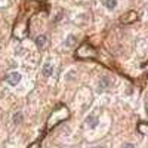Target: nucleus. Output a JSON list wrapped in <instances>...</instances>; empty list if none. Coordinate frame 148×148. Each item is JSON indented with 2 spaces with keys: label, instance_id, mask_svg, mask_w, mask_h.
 <instances>
[{
  "label": "nucleus",
  "instance_id": "f257e3e1",
  "mask_svg": "<svg viewBox=\"0 0 148 148\" xmlns=\"http://www.w3.org/2000/svg\"><path fill=\"white\" fill-rule=\"evenodd\" d=\"M21 79H22V76H21L19 71H10L6 76V83L9 86H16L21 82Z\"/></svg>",
  "mask_w": 148,
  "mask_h": 148
},
{
  "label": "nucleus",
  "instance_id": "f03ea898",
  "mask_svg": "<svg viewBox=\"0 0 148 148\" xmlns=\"http://www.w3.org/2000/svg\"><path fill=\"white\" fill-rule=\"evenodd\" d=\"M98 125H99V117L98 116H93V114H89L86 117V126L89 129H96Z\"/></svg>",
  "mask_w": 148,
  "mask_h": 148
},
{
  "label": "nucleus",
  "instance_id": "7ed1b4c3",
  "mask_svg": "<svg viewBox=\"0 0 148 148\" xmlns=\"http://www.w3.org/2000/svg\"><path fill=\"white\" fill-rule=\"evenodd\" d=\"M102 6L110 10V12H113L114 9H117L119 6V0H102Z\"/></svg>",
  "mask_w": 148,
  "mask_h": 148
},
{
  "label": "nucleus",
  "instance_id": "20e7f679",
  "mask_svg": "<svg viewBox=\"0 0 148 148\" xmlns=\"http://www.w3.org/2000/svg\"><path fill=\"white\" fill-rule=\"evenodd\" d=\"M42 74L45 77H51L53 74V65L51 62H45L43 67H42Z\"/></svg>",
  "mask_w": 148,
  "mask_h": 148
},
{
  "label": "nucleus",
  "instance_id": "39448f33",
  "mask_svg": "<svg viewBox=\"0 0 148 148\" xmlns=\"http://www.w3.org/2000/svg\"><path fill=\"white\" fill-rule=\"evenodd\" d=\"M110 86H113V80L108 76H102L99 79V89H108Z\"/></svg>",
  "mask_w": 148,
  "mask_h": 148
},
{
  "label": "nucleus",
  "instance_id": "423d86ee",
  "mask_svg": "<svg viewBox=\"0 0 148 148\" xmlns=\"http://www.w3.org/2000/svg\"><path fill=\"white\" fill-rule=\"evenodd\" d=\"M64 45H65V47H74L77 45V37L74 34H68L64 40Z\"/></svg>",
  "mask_w": 148,
  "mask_h": 148
},
{
  "label": "nucleus",
  "instance_id": "0eeeda50",
  "mask_svg": "<svg viewBox=\"0 0 148 148\" xmlns=\"http://www.w3.org/2000/svg\"><path fill=\"white\" fill-rule=\"evenodd\" d=\"M47 40H49V39H47L46 34H40V36L36 39V46L39 47V49H43V47L47 45Z\"/></svg>",
  "mask_w": 148,
  "mask_h": 148
},
{
  "label": "nucleus",
  "instance_id": "6e6552de",
  "mask_svg": "<svg viewBox=\"0 0 148 148\" xmlns=\"http://www.w3.org/2000/svg\"><path fill=\"white\" fill-rule=\"evenodd\" d=\"M21 120H22V113H15L14 114V123L18 125V123H21Z\"/></svg>",
  "mask_w": 148,
  "mask_h": 148
},
{
  "label": "nucleus",
  "instance_id": "1a4fd4ad",
  "mask_svg": "<svg viewBox=\"0 0 148 148\" xmlns=\"http://www.w3.org/2000/svg\"><path fill=\"white\" fill-rule=\"evenodd\" d=\"M123 148H136V145H135V144H125V145H123Z\"/></svg>",
  "mask_w": 148,
  "mask_h": 148
},
{
  "label": "nucleus",
  "instance_id": "9d476101",
  "mask_svg": "<svg viewBox=\"0 0 148 148\" xmlns=\"http://www.w3.org/2000/svg\"><path fill=\"white\" fill-rule=\"evenodd\" d=\"M139 130H141V133H145V125H144V123H141V125H139Z\"/></svg>",
  "mask_w": 148,
  "mask_h": 148
},
{
  "label": "nucleus",
  "instance_id": "9b49d317",
  "mask_svg": "<svg viewBox=\"0 0 148 148\" xmlns=\"http://www.w3.org/2000/svg\"><path fill=\"white\" fill-rule=\"evenodd\" d=\"M95 148H104V147H95Z\"/></svg>",
  "mask_w": 148,
  "mask_h": 148
}]
</instances>
